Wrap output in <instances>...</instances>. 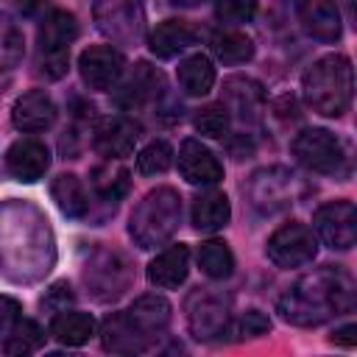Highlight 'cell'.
<instances>
[{
  "instance_id": "obj_1",
  "label": "cell",
  "mask_w": 357,
  "mask_h": 357,
  "mask_svg": "<svg viewBox=\"0 0 357 357\" xmlns=\"http://www.w3.org/2000/svg\"><path fill=\"white\" fill-rule=\"evenodd\" d=\"M354 307V282L340 268L324 265L301 276L282 298L279 312L287 324L318 326L335 315H343Z\"/></svg>"
},
{
  "instance_id": "obj_2",
  "label": "cell",
  "mask_w": 357,
  "mask_h": 357,
  "mask_svg": "<svg viewBox=\"0 0 357 357\" xmlns=\"http://www.w3.org/2000/svg\"><path fill=\"white\" fill-rule=\"evenodd\" d=\"M351 92L354 70L351 61L340 53H329L312 61V67H307V73L301 75L304 103L324 117H340L351 103Z\"/></svg>"
},
{
  "instance_id": "obj_3",
  "label": "cell",
  "mask_w": 357,
  "mask_h": 357,
  "mask_svg": "<svg viewBox=\"0 0 357 357\" xmlns=\"http://www.w3.org/2000/svg\"><path fill=\"white\" fill-rule=\"evenodd\" d=\"M181 220V198L173 187L151 190L131 212L128 231L139 248H156L173 237Z\"/></svg>"
},
{
  "instance_id": "obj_4",
  "label": "cell",
  "mask_w": 357,
  "mask_h": 357,
  "mask_svg": "<svg viewBox=\"0 0 357 357\" xmlns=\"http://www.w3.org/2000/svg\"><path fill=\"white\" fill-rule=\"evenodd\" d=\"M92 20L98 31L123 47L139 45L145 36V6L142 0H95Z\"/></svg>"
},
{
  "instance_id": "obj_5",
  "label": "cell",
  "mask_w": 357,
  "mask_h": 357,
  "mask_svg": "<svg viewBox=\"0 0 357 357\" xmlns=\"http://www.w3.org/2000/svg\"><path fill=\"white\" fill-rule=\"evenodd\" d=\"M84 282H86L89 293L98 301H114L131 284L128 259L123 254H117V251H106V248L103 251H95V257L86 262Z\"/></svg>"
},
{
  "instance_id": "obj_6",
  "label": "cell",
  "mask_w": 357,
  "mask_h": 357,
  "mask_svg": "<svg viewBox=\"0 0 357 357\" xmlns=\"http://www.w3.org/2000/svg\"><path fill=\"white\" fill-rule=\"evenodd\" d=\"M290 151L298 165L312 173H335L343 165V145L326 128H304L301 134H296Z\"/></svg>"
},
{
  "instance_id": "obj_7",
  "label": "cell",
  "mask_w": 357,
  "mask_h": 357,
  "mask_svg": "<svg viewBox=\"0 0 357 357\" xmlns=\"http://www.w3.org/2000/svg\"><path fill=\"white\" fill-rule=\"evenodd\" d=\"M265 251H268L271 262L279 265V268H301V265L315 259L318 240H315L310 226H304V223H284V226H279L268 237Z\"/></svg>"
},
{
  "instance_id": "obj_8",
  "label": "cell",
  "mask_w": 357,
  "mask_h": 357,
  "mask_svg": "<svg viewBox=\"0 0 357 357\" xmlns=\"http://www.w3.org/2000/svg\"><path fill=\"white\" fill-rule=\"evenodd\" d=\"M312 226L324 245L346 251L357 243V209L351 201H329L315 209Z\"/></svg>"
},
{
  "instance_id": "obj_9",
  "label": "cell",
  "mask_w": 357,
  "mask_h": 357,
  "mask_svg": "<svg viewBox=\"0 0 357 357\" xmlns=\"http://www.w3.org/2000/svg\"><path fill=\"white\" fill-rule=\"evenodd\" d=\"M78 73L89 89L112 92L126 75V59L112 45H95L78 56Z\"/></svg>"
},
{
  "instance_id": "obj_10",
  "label": "cell",
  "mask_w": 357,
  "mask_h": 357,
  "mask_svg": "<svg viewBox=\"0 0 357 357\" xmlns=\"http://www.w3.org/2000/svg\"><path fill=\"white\" fill-rule=\"evenodd\" d=\"M178 173L187 184L195 187H215L223 178L220 159L198 139H184L178 148Z\"/></svg>"
},
{
  "instance_id": "obj_11",
  "label": "cell",
  "mask_w": 357,
  "mask_h": 357,
  "mask_svg": "<svg viewBox=\"0 0 357 357\" xmlns=\"http://www.w3.org/2000/svg\"><path fill=\"white\" fill-rule=\"evenodd\" d=\"M139 139V126L123 114L114 117H103L95 131H92V145L98 153H103L106 159H123L134 151Z\"/></svg>"
},
{
  "instance_id": "obj_12",
  "label": "cell",
  "mask_w": 357,
  "mask_h": 357,
  "mask_svg": "<svg viewBox=\"0 0 357 357\" xmlns=\"http://www.w3.org/2000/svg\"><path fill=\"white\" fill-rule=\"evenodd\" d=\"M6 167H8V173H11L17 181L33 184V181H39V178L47 173V167H50V153H47L45 142L25 137V139H17V142L8 148V153H6Z\"/></svg>"
},
{
  "instance_id": "obj_13",
  "label": "cell",
  "mask_w": 357,
  "mask_h": 357,
  "mask_svg": "<svg viewBox=\"0 0 357 357\" xmlns=\"http://www.w3.org/2000/svg\"><path fill=\"white\" fill-rule=\"evenodd\" d=\"M162 95H165V75L148 61H139L128 75V81L123 84V89L117 92V103L123 109H142L148 103H156Z\"/></svg>"
},
{
  "instance_id": "obj_14",
  "label": "cell",
  "mask_w": 357,
  "mask_h": 357,
  "mask_svg": "<svg viewBox=\"0 0 357 357\" xmlns=\"http://www.w3.org/2000/svg\"><path fill=\"white\" fill-rule=\"evenodd\" d=\"M223 106L240 120H257L265 109V89L248 75H231L223 81Z\"/></svg>"
},
{
  "instance_id": "obj_15",
  "label": "cell",
  "mask_w": 357,
  "mask_h": 357,
  "mask_svg": "<svg viewBox=\"0 0 357 357\" xmlns=\"http://www.w3.org/2000/svg\"><path fill=\"white\" fill-rule=\"evenodd\" d=\"M298 20L304 31L318 42L332 45L340 39L343 22L335 0H298Z\"/></svg>"
},
{
  "instance_id": "obj_16",
  "label": "cell",
  "mask_w": 357,
  "mask_h": 357,
  "mask_svg": "<svg viewBox=\"0 0 357 357\" xmlns=\"http://www.w3.org/2000/svg\"><path fill=\"white\" fill-rule=\"evenodd\" d=\"M11 123L20 131H45L56 123V103L45 89H31L20 95L11 106Z\"/></svg>"
},
{
  "instance_id": "obj_17",
  "label": "cell",
  "mask_w": 357,
  "mask_h": 357,
  "mask_svg": "<svg viewBox=\"0 0 357 357\" xmlns=\"http://www.w3.org/2000/svg\"><path fill=\"white\" fill-rule=\"evenodd\" d=\"M190 329L198 340H212L218 335L226 332L229 324V310L223 304V298L212 296V293H195L190 301Z\"/></svg>"
},
{
  "instance_id": "obj_18",
  "label": "cell",
  "mask_w": 357,
  "mask_h": 357,
  "mask_svg": "<svg viewBox=\"0 0 357 357\" xmlns=\"http://www.w3.org/2000/svg\"><path fill=\"white\" fill-rule=\"evenodd\" d=\"M190 273V248L184 243L159 251L148 265V282L159 290H176Z\"/></svg>"
},
{
  "instance_id": "obj_19",
  "label": "cell",
  "mask_w": 357,
  "mask_h": 357,
  "mask_svg": "<svg viewBox=\"0 0 357 357\" xmlns=\"http://www.w3.org/2000/svg\"><path fill=\"white\" fill-rule=\"evenodd\" d=\"M293 184V173H287L284 167H271V170H259L251 181V201L257 209L262 212H276L282 206L290 204V192L287 187Z\"/></svg>"
},
{
  "instance_id": "obj_20",
  "label": "cell",
  "mask_w": 357,
  "mask_h": 357,
  "mask_svg": "<svg viewBox=\"0 0 357 357\" xmlns=\"http://www.w3.org/2000/svg\"><path fill=\"white\" fill-rule=\"evenodd\" d=\"M195 39H198V31L187 20H165L148 36V47L159 59H173L184 53L190 45H195Z\"/></svg>"
},
{
  "instance_id": "obj_21",
  "label": "cell",
  "mask_w": 357,
  "mask_h": 357,
  "mask_svg": "<svg viewBox=\"0 0 357 357\" xmlns=\"http://www.w3.org/2000/svg\"><path fill=\"white\" fill-rule=\"evenodd\" d=\"M100 337H103V349L114 354H142L151 346V340L139 335V329L128 321L126 312H112L103 321Z\"/></svg>"
},
{
  "instance_id": "obj_22",
  "label": "cell",
  "mask_w": 357,
  "mask_h": 357,
  "mask_svg": "<svg viewBox=\"0 0 357 357\" xmlns=\"http://www.w3.org/2000/svg\"><path fill=\"white\" fill-rule=\"evenodd\" d=\"M78 36V20L75 14L64 8H53L45 14L39 22L36 39H39V53H56V50H70V45Z\"/></svg>"
},
{
  "instance_id": "obj_23",
  "label": "cell",
  "mask_w": 357,
  "mask_h": 357,
  "mask_svg": "<svg viewBox=\"0 0 357 357\" xmlns=\"http://www.w3.org/2000/svg\"><path fill=\"white\" fill-rule=\"evenodd\" d=\"M126 315H128V321L139 329V335H145L148 340H153V337H159V335L167 329V324H170V304H167V298L151 293V296H139V298L126 310Z\"/></svg>"
},
{
  "instance_id": "obj_24",
  "label": "cell",
  "mask_w": 357,
  "mask_h": 357,
  "mask_svg": "<svg viewBox=\"0 0 357 357\" xmlns=\"http://www.w3.org/2000/svg\"><path fill=\"white\" fill-rule=\"evenodd\" d=\"M231 218V206H229V198L226 192H218V190H209V192H201L195 201H192V226L198 231H220Z\"/></svg>"
},
{
  "instance_id": "obj_25",
  "label": "cell",
  "mask_w": 357,
  "mask_h": 357,
  "mask_svg": "<svg viewBox=\"0 0 357 357\" xmlns=\"http://www.w3.org/2000/svg\"><path fill=\"white\" fill-rule=\"evenodd\" d=\"M50 335L61 346H84L95 335V318L78 310H61L50 321Z\"/></svg>"
},
{
  "instance_id": "obj_26",
  "label": "cell",
  "mask_w": 357,
  "mask_h": 357,
  "mask_svg": "<svg viewBox=\"0 0 357 357\" xmlns=\"http://www.w3.org/2000/svg\"><path fill=\"white\" fill-rule=\"evenodd\" d=\"M50 195L56 201V206L67 215V218H84L89 212V195H86V187L84 181L75 176V173H61L56 176L53 187H50Z\"/></svg>"
},
{
  "instance_id": "obj_27",
  "label": "cell",
  "mask_w": 357,
  "mask_h": 357,
  "mask_svg": "<svg viewBox=\"0 0 357 357\" xmlns=\"http://www.w3.org/2000/svg\"><path fill=\"white\" fill-rule=\"evenodd\" d=\"M209 47L215 53L218 61L223 64H245L254 56V42L248 33L237 31V28H220L212 33Z\"/></svg>"
},
{
  "instance_id": "obj_28",
  "label": "cell",
  "mask_w": 357,
  "mask_h": 357,
  "mask_svg": "<svg viewBox=\"0 0 357 357\" xmlns=\"http://www.w3.org/2000/svg\"><path fill=\"white\" fill-rule=\"evenodd\" d=\"M178 86L198 98V95H206L212 86H215V67L209 61V56L204 53H192L187 56L181 64H178Z\"/></svg>"
},
{
  "instance_id": "obj_29",
  "label": "cell",
  "mask_w": 357,
  "mask_h": 357,
  "mask_svg": "<svg viewBox=\"0 0 357 357\" xmlns=\"http://www.w3.org/2000/svg\"><path fill=\"white\" fill-rule=\"evenodd\" d=\"M89 184L92 190L103 198V201H120L128 190H131V176L128 170L120 165V162H106V165H98L89 176Z\"/></svg>"
},
{
  "instance_id": "obj_30",
  "label": "cell",
  "mask_w": 357,
  "mask_h": 357,
  "mask_svg": "<svg viewBox=\"0 0 357 357\" xmlns=\"http://www.w3.org/2000/svg\"><path fill=\"white\" fill-rule=\"evenodd\" d=\"M198 268L209 279H226L234 271V254L223 240H206L198 245Z\"/></svg>"
},
{
  "instance_id": "obj_31",
  "label": "cell",
  "mask_w": 357,
  "mask_h": 357,
  "mask_svg": "<svg viewBox=\"0 0 357 357\" xmlns=\"http://www.w3.org/2000/svg\"><path fill=\"white\" fill-rule=\"evenodd\" d=\"M45 346V332H42V326L36 324V321H28V318H20L17 324H14V329H11V335H8V340H6V351L8 354H31V351H36V349H42Z\"/></svg>"
},
{
  "instance_id": "obj_32",
  "label": "cell",
  "mask_w": 357,
  "mask_h": 357,
  "mask_svg": "<svg viewBox=\"0 0 357 357\" xmlns=\"http://www.w3.org/2000/svg\"><path fill=\"white\" fill-rule=\"evenodd\" d=\"M22 53H25V39H22V31L0 14V70H11L22 61Z\"/></svg>"
},
{
  "instance_id": "obj_33",
  "label": "cell",
  "mask_w": 357,
  "mask_h": 357,
  "mask_svg": "<svg viewBox=\"0 0 357 357\" xmlns=\"http://www.w3.org/2000/svg\"><path fill=\"white\" fill-rule=\"evenodd\" d=\"M173 165V148L165 139H151L139 153H137V170L142 176H159Z\"/></svg>"
},
{
  "instance_id": "obj_34",
  "label": "cell",
  "mask_w": 357,
  "mask_h": 357,
  "mask_svg": "<svg viewBox=\"0 0 357 357\" xmlns=\"http://www.w3.org/2000/svg\"><path fill=\"white\" fill-rule=\"evenodd\" d=\"M229 123H231V114L226 112V106H223V103H212V106L198 109V114H195V120H192L195 131H198V134H204V137H212V139L226 137Z\"/></svg>"
},
{
  "instance_id": "obj_35",
  "label": "cell",
  "mask_w": 357,
  "mask_h": 357,
  "mask_svg": "<svg viewBox=\"0 0 357 357\" xmlns=\"http://www.w3.org/2000/svg\"><path fill=\"white\" fill-rule=\"evenodd\" d=\"M215 14L220 22H251L257 14V0H215Z\"/></svg>"
},
{
  "instance_id": "obj_36",
  "label": "cell",
  "mask_w": 357,
  "mask_h": 357,
  "mask_svg": "<svg viewBox=\"0 0 357 357\" xmlns=\"http://www.w3.org/2000/svg\"><path fill=\"white\" fill-rule=\"evenodd\" d=\"M20 301L11 298V296H0V346H6L14 324L20 321Z\"/></svg>"
},
{
  "instance_id": "obj_37",
  "label": "cell",
  "mask_w": 357,
  "mask_h": 357,
  "mask_svg": "<svg viewBox=\"0 0 357 357\" xmlns=\"http://www.w3.org/2000/svg\"><path fill=\"white\" fill-rule=\"evenodd\" d=\"M67 64H70V56L67 50H56V53H39V73L50 81L61 78L67 73Z\"/></svg>"
},
{
  "instance_id": "obj_38",
  "label": "cell",
  "mask_w": 357,
  "mask_h": 357,
  "mask_svg": "<svg viewBox=\"0 0 357 357\" xmlns=\"http://www.w3.org/2000/svg\"><path fill=\"white\" fill-rule=\"evenodd\" d=\"M73 304V293H70V284L67 282H56L47 293H45V298H42V310H47V312H61V310H67Z\"/></svg>"
},
{
  "instance_id": "obj_39",
  "label": "cell",
  "mask_w": 357,
  "mask_h": 357,
  "mask_svg": "<svg viewBox=\"0 0 357 357\" xmlns=\"http://www.w3.org/2000/svg\"><path fill=\"white\" fill-rule=\"evenodd\" d=\"M271 329V318L262 312V310H245L243 318H240V332L245 337H257V335H265Z\"/></svg>"
},
{
  "instance_id": "obj_40",
  "label": "cell",
  "mask_w": 357,
  "mask_h": 357,
  "mask_svg": "<svg viewBox=\"0 0 357 357\" xmlns=\"http://www.w3.org/2000/svg\"><path fill=\"white\" fill-rule=\"evenodd\" d=\"M332 343H340V346H354L357 343V326L354 324H346L340 329L332 332Z\"/></svg>"
},
{
  "instance_id": "obj_41",
  "label": "cell",
  "mask_w": 357,
  "mask_h": 357,
  "mask_svg": "<svg viewBox=\"0 0 357 357\" xmlns=\"http://www.w3.org/2000/svg\"><path fill=\"white\" fill-rule=\"evenodd\" d=\"M39 6H45V0H20V11L22 14H33Z\"/></svg>"
},
{
  "instance_id": "obj_42",
  "label": "cell",
  "mask_w": 357,
  "mask_h": 357,
  "mask_svg": "<svg viewBox=\"0 0 357 357\" xmlns=\"http://www.w3.org/2000/svg\"><path fill=\"white\" fill-rule=\"evenodd\" d=\"M173 6H181V8H192V6H201L204 0H170Z\"/></svg>"
}]
</instances>
